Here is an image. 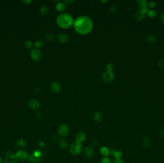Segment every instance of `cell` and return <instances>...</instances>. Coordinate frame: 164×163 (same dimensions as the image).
<instances>
[{
    "mask_svg": "<svg viewBox=\"0 0 164 163\" xmlns=\"http://www.w3.org/2000/svg\"><path fill=\"white\" fill-rule=\"evenodd\" d=\"M74 29L80 35H86L89 33L93 27L92 20L86 16H80L74 21Z\"/></svg>",
    "mask_w": 164,
    "mask_h": 163,
    "instance_id": "obj_1",
    "label": "cell"
},
{
    "mask_svg": "<svg viewBox=\"0 0 164 163\" xmlns=\"http://www.w3.org/2000/svg\"><path fill=\"white\" fill-rule=\"evenodd\" d=\"M56 22L60 27L63 29H68L74 25V20L71 14L64 13L60 15L57 17Z\"/></svg>",
    "mask_w": 164,
    "mask_h": 163,
    "instance_id": "obj_2",
    "label": "cell"
},
{
    "mask_svg": "<svg viewBox=\"0 0 164 163\" xmlns=\"http://www.w3.org/2000/svg\"><path fill=\"white\" fill-rule=\"evenodd\" d=\"M43 157V154L42 152L39 150L34 151L29 157L30 160L34 162H39L41 161L42 160Z\"/></svg>",
    "mask_w": 164,
    "mask_h": 163,
    "instance_id": "obj_3",
    "label": "cell"
},
{
    "mask_svg": "<svg viewBox=\"0 0 164 163\" xmlns=\"http://www.w3.org/2000/svg\"><path fill=\"white\" fill-rule=\"evenodd\" d=\"M82 147V143L76 142L71 145L70 148V151L74 155H78L81 153Z\"/></svg>",
    "mask_w": 164,
    "mask_h": 163,
    "instance_id": "obj_4",
    "label": "cell"
},
{
    "mask_svg": "<svg viewBox=\"0 0 164 163\" xmlns=\"http://www.w3.org/2000/svg\"><path fill=\"white\" fill-rule=\"evenodd\" d=\"M15 157L16 160L19 161H24L28 158V154L25 150H19L15 153Z\"/></svg>",
    "mask_w": 164,
    "mask_h": 163,
    "instance_id": "obj_5",
    "label": "cell"
},
{
    "mask_svg": "<svg viewBox=\"0 0 164 163\" xmlns=\"http://www.w3.org/2000/svg\"><path fill=\"white\" fill-rule=\"evenodd\" d=\"M114 77L115 75L113 71H107L103 73L102 76V79L105 82H110L113 81Z\"/></svg>",
    "mask_w": 164,
    "mask_h": 163,
    "instance_id": "obj_6",
    "label": "cell"
},
{
    "mask_svg": "<svg viewBox=\"0 0 164 163\" xmlns=\"http://www.w3.org/2000/svg\"><path fill=\"white\" fill-rule=\"evenodd\" d=\"M31 58L34 61H38L42 56L41 51L38 48H35L31 50L30 53Z\"/></svg>",
    "mask_w": 164,
    "mask_h": 163,
    "instance_id": "obj_7",
    "label": "cell"
},
{
    "mask_svg": "<svg viewBox=\"0 0 164 163\" xmlns=\"http://www.w3.org/2000/svg\"><path fill=\"white\" fill-rule=\"evenodd\" d=\"M69 128L66 124H62L59 128V134L63 137L67 136L69 134Z\"/></svg>",
    "mask_w": 164,
    "mask_h": 163,
    "instance_id": "obj_8",
    "label": "cell"
},
{
    "mask_svg": "<svg viewBox=\"0 0 164 163\" xmlns=\"http://www.w3.org/2000/svg\"><path fill=\"white\" fill-rule=\"evenodd\" d=\"M28 106L33 110H37L40 106V102L38 100L36 99H32L29 100L27 103Z\"/></svg>",
    "mask_w": 164,
    "mask_h": 163,
    "instance_id": "obj_9",
    "label": "cell"
},
{
    "mask_svg": "<svg viewBox=\"0 0 164 163\" xmlns=\"http://www.w3.org/2000/svg\"><path fill=\"white\" fill-rule=\"evenodd\" d=\"M50 88L51 90L55 93H58L60 92L61 89L60 84L57 82H52L50 85Z\"/></svg>",
    "mask_w": 164,
    "mask_h": 163,
    "instance_id": "obj_10",
    "label": "cell"
},
{
    "mask_svg": "<svg viewBox=\"0 0 164 163\" xmlns=\"http://www.w3.org/2000/svg\"><path fill=\"white\" fill-rule=\"evenodd\" d=\"M94 150L90 147H87L84 149V154L87 158H91L93 156Z\"/></svg>",
    "mask_w": 164,
    "mask_h": 163,
    "instance_id": "obj_11",
    "label": "cell"
},
{
    "mask_svg": "<svg viewBox=\"0 0 164 163\" xmlns=\"http://www.w3.org/2000/svg\"><path fill=\"white\" fill-rule=\"evenodd\" d=\"M66 9V5L63 2H59L56 5V9L59 12H63Z\"/></svg>",
    "mask_w": 164,
    "mask_h": 163,
    "instance_id": "obj_12",
    "label": "cell"
},
{
    "mask_svg": "<svg viewBox=\"0 0 164 163\" xmlns=\"http://www.w3.org/2000/svg\"><path fill=\"white\" fill-rule=\"evenodd\" d=\"M86 138L85 135L82 132H79L77 134L76 137V142L81 143L83 142Z\"/></svg>",
    "mask_w": 164,
    "mask_h": 163,
    "instance_id": "obj_13",
    "label": "cell"
},
{
    "mask_svg": "<svg viewBox=\"0 0 164 163\" xmlns=\"http://www.w3.org/2000/svg\"><path fill=\"white\" fill-rule=\"evenodd\" d=\"M135 18L137 20L139 21H143L146 17V15L143 14L140 10L137 11L135 14Z\"/></svg>",
    "mask_w": 164,
    "mask_h": 163,
    "instance_id": "obj_14",
    "label": "cell"
},
{
    "mask_svg": "<svg viewBox=\"0 0 164 163\" xmlns=\"http://www.w3.org/2000/svg\"><path fill=\"white\" fill-rule=\"evenodd\" d=\"M143 143L144 146L146 148H149L151 145V141L148 136H145L143 138Z\"/></svg>",
    "mask_w": 164,
    "mask_h": 163,
    "instance_id": "obj_15",
    "label": "cell"
},
{
    "mask_svg": "<svg viewBox=\"0 0 164 163\" xmlns=\"http://www.w3.org/2000/svg\"><path fill=\"white\" fill-rule=\"evenodd\" d=\"M68 36L65 34H61L58 36V40L61 43H65L68 40Z\"/></svg>",
    "mask_w": 164,
    "mask_h": 163,
    "instance_id": "obj_16",
    "label": "cell"
},
{
    "mask_svg": "<svg viewBox=\"0 0 164 163\" xmlns=\"http://www.w3.org/2000/svg\"><path fill=\"white\" fill-rule=\"evenodd\" d=\"M103 118V114L99 111L95 112L94 114V118L95 120L97 122H101L102 121Z\"/></svg>",
    "mask_w": 164,
    "mask_h": 163,
    "instance_id": "obj_17",
    "label": "cell"
},
{
    "mask_svg": "<svg viewBox=\"0 0 164 163\" xmlns=\"http://www.w3.org/2000/svg\"><path fill=\"white\" fill-rule=\"evenodd\" d=\"M16 146L20 148H24L26 146L25 142L23 139L18 140L16 143Z\"/></svg>",
    "mask_w": 164,
    "mask_h": 163,
    "instance_id": "obj_18",
    "label": "cell"
},
{
    "mask_svg": "<svg viewBox=\"0 0 164 163\" xmlns=\"http://www.w3.org/2000/svg\"><path fill=\"white\" fill-rule=\"evenodd\" d=\"M137 4L140 6V9L147 6L148 2L146 0H138L137 1Z\"/></svg>",
    "mask_w": 164,
    "mask_h": 163,
    "instance_id": "obj_19",
    "label": "cell"
},
{
    "mask_svg": "<svg viewBox=\"0 0 164 163\" xmlns=\"http://www.w3.org/2000/svg\"><path fill=\"white\" fill-rule=\"evenodd\" d=\"M100 153L103 156H104L105 157L108 156L109 154V152L108 148L106 147H105V146L102 147L100 149Z\"/></svg>",
    "mask_w": 164,
    "mask_h": 163,
    "instance_id": "obj_20",
    "label": "cell"
},
{
    "mask_svg": "<svg viewBox=\"0 0 164 163\" xmlns=\"http://www.w3.org/2000/svg\"><path fill=\"white\" fill-rule=\"evenodd\" d=\"M146 39L148 41V42H149V43H155L156 41V37L155 36V35H154L152 34H148L147 35Z\"/></svg>",
    "mask_w": 164,
    "mask_h": 163,
    "instance_id": "obj_21",
    "label": "cell"
},
{
    "mask_svg": "<svg viewBox=\"0 0 164 163\" xmlns=\"http://www.w3.org/2000/svg\"><path fill=\"white\" fill-rule=\"evenodd\" d=\"M45 45V42L42 40H38L35 43V46L37 48H41Z\"/></svg>",
    "mask_w": 164,
    "mask_h": 163,
    "instance_id": "obj_22",
    "label": "cell"
},
{
    "mask_svg": "<svg viewBox=\"0 0 164 163\" xmlns=\"http://www.w3.org/2000/svg\"><path fill=\"white\" fill-rule=\"evenodd\" d=\"M68 145L67 141L65 139H62L59 142V146L62 148H65Z\"/></svg>",
    "mask_w": 164,
    "mask_h": 163,
    "instance_id": "obj_23",
    "label": "cell"
},
{
    "mask_svg": "<svg viewBox=\"0 0 164 163\" xmlns=\"http://www.w3.org/2000/svg\"><path fill=\"white\" fill-rule=\"evenodd\" d=\"M6 157L7 158H11L12 159H15V155H14L11 151H7L6 153Z\"/></svg>",
    "mask_w": 164,
    "mask_h": 163,
    "instance_id": "obj_24",
    "label": "cell"
},
{
    "mask_svg": "<svg viewBox=\"0 0 164 163\" xmlns=\"http://www.w3.org/2000/svg\"><path fill=\"white\" fill-rule=\"evenodd\" d=\"M49 12V9H48V7L46 6H42L41 8H40V13L43 14V15H45L46 14L48 13Z\"/></svg>",
    "mask_w": 164,
    "mask_h": 163,
    "instance_id": "obj_25",
    "label": "cell"
},
{
    "mask_svg": "<svg viewBox=\"0 0 164 163\" xmlns=\"http://www.w3.org/2000/svg\"><path fill=\"white\" fill-rule=\"evenodd\" d=\"M157 12L155 10H151L148 13V16L151 18H154L157 15Z\"/></svg>",
    "mask_w": 164,
    "mask_h": 163,
    "instance_id": "obj_26",
    "label": "cell"
},
{
    "mask_svg": "<svg viewBox=\"0 0 164 163\" xmlns=\"http://www.w3.org/2000/svg\"><path fill=\"white\" fill-rule=\"evenodd\" d=\"M113 156L115 157L116 159H120L122 156V154L120 151H116Z\"/></svg>",
    "mask_w": 164,
    "mask_h": 163,
    "instance_id": "obj_27",
    "label": "cell"
},
{
    "mask_svg": "<svg viewBox=\"0 0 164 163\" xmlns=\"http://www.w3.org/2000/svg\"><path fill=\"white\" fill-rule=\"evenodd\" d=\"M25 47L27 48H31L32 47H33V43L31 41L29 40H27L26 41H25Z\"/></svg>",
    "mask_w": 164,
    "mask_h": 163,
    "instance_id": "obj_28",
    "label": "cell"
},
{
    "mask_svg": "<svg viewBox=\"0 0 164 163\" xmlns=\"http://www.w3.org/2000/svg\"><path fill=\"white\" fill-rule=\"evenodd\" d=\"M45 37L47 40H52L54 39V35H53L52 34H47L45 35Z\"/></svg>",
    "mask_w": 164,
    "mask_h": 163,
    "instance_id": "obj_29",
    "label": "cell"
},
{
    "mask_svg": "<svg viewBox=\"0 0 164 163\" xmlns=\"http://www.w3.org/2000/svg\"><path fill=\"white\" fill-rule=\"evenodd\" d=\"M141 11V12L144 14H146L147 13H148L149 11H150L149 10V8L148 6H146V7H145L144 8H141L140 9V10Z\"/></svg>",
    "mask_w": 164,
    "mask_h": 163,
    "instance_id": "obj_30",
    "label": "cell"
},
{
    "mask_svg": "<svg viewBox=\"0 0 164 163\" xmlns=\"http://www.w3.org/2000/svg\"><path fill=\"white\" fill-rule=\"evenodd\" d=\"M106 68L107 69V71H112L114 70V66L113 64H112L111 63H108L107 64Z\"/></svg>",
    "mask_w": 164,
    "mask_h": 163,
    "instance_id": "obj_31",
    "label": "cell"
},
{
    "mask_svg": "<svg viewBox=\"0 0 164 163\" xmlns=\"http://www.w3.org/2000/svg\"><path fill=\"white\" fill-rule=\"evenodd\" d=\"M158 65L161 69L164 70V59H161L159 61L158 63Z\"/></svg>",
    "mask_w": 164,
    "mask_h": 163,
    "instance_id": "obj_32",
    "label": "cell"
},
{
    "mask_svg": "<svg viewBox=\"0 0 164 163\" xmlns=\"http://www.w3.org/2000/svg\"><path fill=\"white\" fill-rule=\"evenodd\" d=\"M117 11V7L116 6H111L109 9V12L111 13H114V12H115Z\"/></svg>",
    "mask_w": 164,
    "mask_h": 163,
    "instance_id": "obj_33",
    "label": "cell"
},
{
    "mask_svg": "<svg viewBox=\"0 0 164 163\" xmlns=\"http://www.w3.org/2000/svg\"><path fill=\"white\" fill-rule=\"evenodd\" d=\"M101 163H111V160L109 158L105 157L102 159Z\"/></svg>",
    "mask_w": 164,
    "mask_h": 163,
    "instance_id": "obj_34",
    "label": "cell"
},
{
    "mask_svg": "<svg viewBox=\"0 0 164 163\" xmlns=\"http://www.w3.org/2000/svg\"><path fill=\"white\" fill-rule=\"evenodd\" d=\"M148 7H150V8H154L156 7V3L155 1H150V2H149L148 3Z\"/></svg>",
    "mask_w": 164,
    "mask_h": 163,
    "instance_id": "obj_35",
    "label": "cell"
},
{
    "mask_svg": "<svg viewBox=\"0 0 164 163\" xmlns=\"http://www.w3.org/2000/svg\"><path fill=\"white\" fill-rule=\"evenodd\" d=\"M113 163H124V162L120 158V159H115L113 162Z\"/></svg>",
    "mask_w": 164,
    "mask_h": 163,
    "instance_id": "obj_36",
    "label": "cell"
},
{
    "mask_svg": "<svg viewBox=\"0 0 164 163\" xmlns=\"http://www.w3.org/2000/svg\"><path fill=\"white\" fill-rule=\"evenodd\" d=\"M159 135L161 137L164 138V129H163L160 131Z\"/></svg>",
    "mask_w": 164,
    "mask_h": 163,
    "instance_id": "obj_37",
    "label": "cell"
},
{
    "mask_svg": "<svg viewBox=\"0 0 164 163\" xmlns=\"http://www.w3.org/2000/svg\"><path fill=\"white\" fill-rule=\"evenodd\" d=\"M22 1L25 4H29L31 2V0H22Z\"/></svg>",
    "mask_w": 164,
    "mask_h": 163,
    "instance_id": "obj_38",
    "label": "cell"
},
{
    "mask_svg": "<svg viewBox=\"0 0 164 163\" xmlns=\"http://www.w3.org/2000/svg\"><path fill=\"white\" fill-rule=\"evenodd\" d=\"M64 2H66L67 3H68V4H70V3H72L73 2L75 1L74 0H64L63 1Z\"/></svg>",
    "mask_w": 164,
    "mask_h": 163,
    "instance_id": "obj_39",
    "label": "cell"
},
{
    "mask_svg": "<svg viewBox=\"0 0 164 163\" xmlns=\"http://www.w3.org/2000/svg\"><path fill=\"white\" fill-rule=\"evenodd\" d=\"M161 20L162 22L163 23H164V12L162 14V15H161Z\"/></svg>",
    "mask_w": 164,
    "mask_h": 163,
    "instance_id": "obj_40",
    "label": "cell"
},
{
    "mask_svg": "<svg viewBox=\"0 0 164 163\" xmlns=\"http://www.w3.org/2000/svg\"><path fill=\"white\" fill-rule=\"evenodd\" d=\"M39 146H40V147H43V146H45V144H44V142H40V144H39Z\"/></svg>",
    "mask_w": 164,
    "mask_h": 163,
    "instance_id": "obj_41",
    "label": "cell"
},
{
    "mask_svg": "<svg viewBox=\"0 0 164 163\" xmlns=\"http://www.w3.org/2000/svg\"><path fill=\"white\" fill-rule=\"evenodd\" d=\"M4 162L5 163H9V159L8 158H6L4 160Z\"/></svg>",
    "mask_w": 164,
    "mask_h": 163,
    "instance_id": "obj_42",
    "label": "cell"
},
{
    "mask_svg": "<svg viewBox=\"0 0 164 163\" xmlns=\"http://www.w3.org/2000/svg\"><path fill=\"white\" fill-rule=\"evenodd\" d=\"M3 158H2L0 156V163H3Z\"/></svg>",
    "mask_w": 164,
    "mask_h": 163,
    "instance_id": "obj_43",
    "label": "cell"
},
{
    "mask_svg": "<svg viewBox=\"0 0 164 163\" xmlns=\"http://www.w3.org/2000/svg\"><path fill=\"white\" fill-rule=\"evenodd\" d=\"M9 163H18L17 162L15 161H11L10 162H9Z\"/></svg>",
    "mask_w": 164,
    "mask_h": 163,
    "instance_id": "obj_44",
    "label": "cell"
},
{
    "mask_svg": "<svg viewBox=\"0 0 164 163\" xmlns=\"http://www.w3.org/2000/svg\"><path fill=\"white\" fill-rule=\"evenodd\" d=\"M101 1L102 2H106L108 1H107V0H105H105H104V1H102H102Z\"/></svg>",
    "mask_w": 164,
    "mask_h": 163,
    "instance_id": "obj_45",
    "label": "cell"
}]
</instances>
